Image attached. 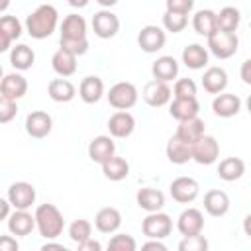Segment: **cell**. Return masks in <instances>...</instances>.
Instances as JSON below:
<instances>
[{"label":"cell","mask_w":251,"mask_h":251,"mask_svg":"<svg viewBox=\"0 0 251 251\" xmlns=\"http://www.w3.org/2000/svg\"><path fill=\"white\" fill-rule=\"evenodd\" d=\"M120 226H122V214L114 206L100 208L94 216V227L100 233H116L120 229Z\"/></svg>","instance_id":"cell-16"},{"label":"cell","mask_w":251,"mask_h":251,"mask_svg":"<svg viewBox=\"0 0 251 251\" xmlns=\"http://www.w3.org/2000/svg\"><path fill=\"white\" fill-rule=\"evenodd\" d=\"M137 88L133 82H127V80H122V82H116L114 86H110L106 98L110 102L112 108L116 110H129L137 104Z\"/></svg>","instance_id":"cell-5"},{"label":"cell","mask_w":251,"mask_h":251,"mask_svg":"<svg viewBox=\"0 0 251 251\" xmlns=\"http://www.w3.org/2000/svg\"><path fill=\"white\" fill-rule=\"evenodd\" d=\"M165 151H167V159H169L173 165H184V163H188V161L192 159V155H190V145L184 143L182 139H178L176 135H173V137L167 141Z\"/></svg>","instance_id":"cell-33"},{"label":"cell","mask_w":251,"mask_h":251,"mask_svg":"<svg viewBox=\"0 0 251 251\" xmlns=\"http://www.w3.org/2000/svg\"><path fill=\"white\" fill-rule=\"evenodd\" d=\"M59 45L61 49H65L67 53L75 55V57H80L88 51V39L82 37V39H59Z\"/></svg>","instance_id":"cell-43"},{"label":"cell","mask_w":251,"mask_h":251,"mask_svg":"<svg viewBox=\"0 0 251 251\" xmlns=\"http://www.w3.org/2000/svg\"><path fill=\"white\" fill-rule=\"evenodd\" d=\"M175 98H196V82L192 78H178L171 88Z\"/></svg>","instance_id":"cell-41"},{"label":"cell","mask_w":251,"mask_h":251,"mask_svg":"<svg viewBox=\"0 0 251 251\" xmlns=\"http://www.w3.org/2000/svg\"><path fill=\"white\" fill-rule=\"evenodd\" d=\"M180 251H206L208 249V239L202 233H194V235H184L182 241L178 243Z\"/></svg>","instance_id":"cell-40"},{"label":"cell","mask_w":251,"mask_h":251,"mask_svg":"<svg viewBox=\"0 0 251 251\" xmlns=\"http://www.w3.org/2000/svg\"><path fill=\"white\" fill-rule=\"evenodd\" d=\"M133 129H135V118L127 110H118L108 120V131L112 137H118V139L129 137Z\"/></svg>","instance_id":"cell-13"},{"label":"cell","mask_w":251,"mask_h":251,"mask_svg":"<svg viewBox=\"0 0 251 251\" xmlns=\"http://www.w3.org/2000/svg\"><path fill=\"white\" fill-rule=\"evenodd\" d=\"M245 175V161L239 157H226L218 165V176L226 182L239 180Z\"/></svg>","instance_id":"cell-28"},{"label":"cell","mask_w":251,"mask_h":251,"mask_svg":"<svg viewBox=\"0 0 251 251\" xmlns=\"http://www.w3.org/2000/svg\"><path fill=\"white\" fill-rule=\"evenodd\" d=\"M204 133H206V126H204V122H202L198 116L178 122V127H176V131H175V135H176L178 139H182L184 143H188V145H192V143H194L196 139H200Z\"/></svg>","instance_id":"cell-21"},{"label":"cell","mask_w":251,"mask_h":251,"mask_svg":"<svg viewBox=\"0 0 251 251\" xmlns=\"http://www.w3.org/2000/svg\"><path fill=\"white\" fill-rule=\"evenodd\" d=\"M171 98H173V90H171L169 82H163V80L153 78L143 88V100L151 108H161V106L169 104Z\"/></svg>","instance_id":"cell-11"},{"label":"cell","mask_w":251,"mask_h":251,"mask_svg":"<svg viewBox=\"0 0 251 251\" xmlns=\"http://www.w3.org/2000/svg\"><path fill=\"white\" fill-rule=\"evenodd\" d=\"M76 247H78V251H100V249H102V245H100L98 241H94L92 237L84 239V241H82V243H78Z\"/></svg>","instance_id":"cell-47"},{"label":"cell","mask_w":251,"mask_h":251,"mask_svg":"<svg viewBox=\"0 0 251 251\" xmlns=\"http://www.w3.org/2000/svg\"><path fill=\"white\" fill-rule=\"evenodd\" d=\"M241 78L245 84H251V61L249 59H245L241 63Z\"/></svg>","instance_id":"cell-48"},{"label":"cell","mask_w":251,"mask_h":251,"mask_svg":"<svg viewBox=\"0 0 251 251\" xmlns=\"http://www.w3.org/2000/svg\"><path fill=\"white\" fill-rule=\"evenodd\" d=\"M202 86L210 94H220L227 86V73L222 67H208L202 76Z\"/></svg>","instance_id":"cell-24"},{"label":"cell","mask_w":251,"mask_h":251,"mask_svg":"<svg viewBox=\"0 0 251 251\" xmlns=\"http://www.w3.org/2000/svg\"><path fill=\"white\" fill-rule=\"evenodd\" d=\"M241 24V12L235 6H226L216 14V27L220 31L235 33Z\"/></svg>","instance_id":"cell-32"},{"label":"cell","mask_w":251,"mask_h":251,"mask_svg":"<svg viewBox=\"0 0 251 251\" xmlns=\"http://www.w3.org/2000/svg\"><path fill=\"white\" fill-rule=\"evenodd\" d=\"M51 67H53V71H55L59 76H63V78L73 76V75L76 73V57L59 47V49L53 53V57H51Z\"/></svg>","instance_id":"cell-31"},{"label":"cell","mask_w":251,"mask_h":251,"mask_svg":"<svg viewBox=\"0 0 251 251\" xmlns=\"http://www.w3.org/2000/svg\"><path fill=\"white\" fill-rule=\"evenodd\" d=\"M6 198L14 210H29L31 204L35 202V188H33V184L20 180V182L10 184Z\"/></svg>","instance_id":"cell-8"},{"label":"cell","mask_w":251,"mask_h":251,"mask_svg":"<svg viewBox=\"0 0 251 251\" xmlns=\"http://www.w3.org/2000/svg\"><path fill=\"white\" fill-rule=\"evenodd\" d=\"M169 192L173 196L175 202L178 204H190L196 200L198 192H200V184L198 180H194L192 176H178L169 184Z\"/></svg>","instance_id":"cell-7"},{"label":"cell","mask_w":251,"mask_h":251,"mask_svg":"<svg viewBox=\"0 0 251 251\" xmlns=\"http://www.w3.org/2000/svg\"><path fill=\"white\" fill-rule=\"evenodd\" d=\"M96 2H98L102 8H108V10H110L112 6H116V4H118V0H96Z\"/></svg>","instance_id":"cell-54"},{"label":"cell","mask_w":251,"mask_h":251,"mask_svg":"<svg viewBox=\"0 0 251 251\" xmlns=\"http://www.w3.org/2000/svg\"><path fill=\"white\" fill-rule=\"evenodd\" d=\"M18 116V104L12 98L0 94V124H8Z\"/></svg>","instance_id":"cell-44"},{"label":"cell","mask_w":251,"mask_h":251,"mask_svg":"<svg viewBox=\"0 0 251 251\" xmlns=\"http://www.w3.org/2000/svg\"><path fill=\"white\" fill-rule=\"evenodd\" d=\"M108 249H112V251H135L137 243L129 233H116L110 237Z\"/></svg>","instance_id":"cell-39"},{"label":"cell","mask_w":251,"mask_h":251,"mask_svg":"<svg viewBox=\"0 0 251 251\" xmlns=\"http://www.w3.org/2000/svg\"><path fill=\"white\" fill-rule=\"evenodd\" d=\"M206 39H208V51L216 59H229V57H233L237 53V47H239L237 33H227V31L216 29Z\"/></svg>","instance_id":"cell-3"},{"label":"cell","mask_w":251,"mask_h":251,"mask_svg":"<svg viewBox=\"0 0 251 251\" xmlns=\"http://www.w3.org/2000/svg\"><path fill=\"white\" fill-rule=\"evenodd\" d=\"M47 94H49V98L53 100V102H71L75 96H76V88H75V84L71 82V80H67V78H53V80H49V84H47Z\"/></svg>","instance_id":"cell-26"},{"label":"cell","mask_w":251,"mask_h":251,"mask_svg":"<svg viewBox=\"0 0 251 251\" xmlns=\"http://www.w3.org/2000/svg\"><path fill=\"white\" fill-rule=\"evenodd\" d=\"M57 24H59L57 8L51 4H41L25 18V31L33 39H45L57 29Z\"/></svg>","instance_id":"cell-1"},{"label":"cell","mask_w":251,"mask_h":251,"mask_svg":"<svg viewBox=\"0 0 251 251\" xmlns=\"http://www.w3.org/2000/svg\"><path fill=\"white\" fill-rule=\"evenodd\" d=\"M198 112H200V104L196 98H175L169 106V114L178 122L194 118L198 116Z\"/></svg>","instance_id":"cell-29"},{"label":"cell","mask_w":251,"mask_h":251,"mask_svg":"<svg viewBox=\"0 0 251 251\" xmlns=\"http://www.w3.org/2000/svg\"><path fill=\"white\" fill-rule=\"evenodd\" d=\"M182 63L192 69V71H198V69H204L208 65V49L200 43H190L182 49Z\"/></svg>","instance_id":"cell-30"},{"label":"cell","mask_w":251,"mask_h":251,"mask_svg":"<svg viewBox=\"0 0 251 251\" xmlns=\"http://www.w3.org/2000/svg\"><path fill=\"white\" fill-rule=\"evenodd\" d=\"M69 237H71V241H75L76 245L78 243H82L84 239H88V237H92V224L88 222V220H75L71 226H69Z\"/></svg>","instance_id":"cell-37"},{"label":"cell","mask_w":251,"mask_h":251,"mask_svg":"<svg viewBox=\"0 0 251 251\" xmlns=\"http://www.w3.org/2000/svg\"><path fill=\"white\" fill-rule=\"evenodd\" d=\"M67 2H69V6H73V8H86L90 0H67Z\"/></svg>","instance_id":"cell-53"},{"label":"cell","mask_w":251,"mask_h":251,"mask_svg":"<svg viewBox=\"0 0 251 251\" xmlns=\"http://www.w3.org/2000/svg\"><path fill=\"white\" fill-rule=\"evenodd\" d=\"M167 12H176V14H190L194 8V0H165Z\"/></svg>","instance_id":"cell-45"},{"label":"cell","mask_w":251,"mask_h":251,"mask_svg":"<svg viewBox=\"0 0 251 251\" xmlns=\"http://www.w3.org/2000/svg\"><path fill=\"white\" fill-rule=\"evenodd\" d=\"M212 110L218 118H233L241 110V98L231 92H220L212 100Z\"/></svg>","instance_id":"cell-15"},{"label":"cell","mask_w":251,"mask_h":251,"mask_svg":"<svg viewBox=\"0 0 251 251\" xmlns=\"http://www.w3.org/2000/svg\"><path fill=\"white\" fill-rule=\"evenodd\" d=\"M188 25V14H176V12H167L163 14V27L171 33H180Z\"/></svg>","instance_id":"cell-38"},{"label":"cell","mask_w":251,"mask_h":251,"mask_svg":"<svg viewBox=\"0 0 251 251\" xmlns=\"http://www.w3.org/2000/svg\"><path fill=\"white\" fill-rule=\"evenodd\" d=\"M176 229L180 231V235H194V233H202L204 229V214L198 208H186L180 212L178 220H176Z\"/></svg>","instance_id":"cell-14"},{"label":"cell","mask_w":251,"mask_h":251,"mask_svg":"<svg viewBox=\"0 0 251 251\" xmlns=\"http://www.w3.org/2000/svg\"><path fill=\"white\" fill-rule=\"evenodd\" d=\"M41 249H43V251H47V249H59V251H67V247H65L63 243H49V241H47V243H45Z\"/></svg>","instance_id":"cell-52"},{"label":"cell","mask_w":251,"mask_h":251,"mask_svg":"<svg viewBox=\"0 0 251 251\" xmlns=\"http://www.w3.org/2000/svg\"><path fill=\"white\" fill-rule=\"evenodd\" d=\"M51 129H53V120H51V116L47 112L33 110V112L27 114V118H25V131H27L29 137L43 139V137H47L51 133Z\"/></svg>","instance_id":"cell-12"},{"label":"cell","mask_w":251,"mask_h":251,"mask_svg":"<svg viewBox=\"0 0 251 251\" xmlns=\"http://www.w3.org/2000/svg\"><path fill=\"white\" fill-rule=\"evenodd\" d=\"M35 229V218L27 210H14L8 216V231L18 237H25Z\"/></svg>","instance_id":"cell-17"},{"label":"cell","mask_w":251,"mask_h":251,"mask_svg":"<svg viewBox=\"0 0 251 251\" xmlns=\"http://www.w3.org/2000/svg\"><path fill=\"white\" fill-rule=\"evenodd\" d=\"M10 45H12V39L0 29V53H6L10 49Z\"/></svg>","instance_id":"cell-51"},{"label":"cell","mask_w":251,"mask_h":251,"mask_svg":"<svg viewBox=\"0 0 251 251\" xmlns=\"http://www.w3.org/2000/svg\"><path fill=\"white\" fill-rule=\"evenodd\" d=\"M20 243L14 235H0V251H18Z\"/></svg>","instance_id":"cell-46"},{"label":"cell","mask_w":251,"mask_h":251,"mask_svg":"<svg viewBox=\"0 0 251 251\" xmlns=\"http://www.w3.org/2000/svg\"><path fill=\"white\" fill-rule=\"evenodd\" d=\"M135 202L145 212H157V210H163V206H165V194L161 190H157V188L145 186V188L137 190Z\"/></svg>","instance_id":"cell-23"},{"label":"cell","mask_w":251,"mask_h":251,"mask_svg":"<svg viewBox=\"0 0 251 251\" xmlns=\"http://www.w3.org/2000/svg\"><path fill=\"white\" fill-rule=\"evenodd\" d=\"M78 96L86 104H96L104 96V82H102V78L96 76V75L84 76L80 80V84H78Z\"/></svg>","instance_id":"cell-22"},{"label":"cell","mask_w":251,"mask_h":251,"mask_svg":"<svg viewBox=\"0 0 251 251\" xmlns=\"http://www.w3.org/2000/svg\"><path fill=\"white\" fill-rule=\"evenodd\" d=\"M112 155H116V143L112 139V135H96L90 143H88V157L102 165L104 161H108Z\"/></svg>","instance_id":"cell-18"},{"label":"cell","mask_w":251,"mask_h":251,"mask_svg":"<svg viewBox=\"0 0 251 251\" xmlns=\"http://www.w3.org/2000/svg\"><path fill=\"white\" fill-rule=\"evenodd\" d=\"M102 173L108 180H124L127 175H129V163L124 159V157H118V155H112L108 161L102 163Z\"/></svg>","instance_id":"cell-35"},{"label":"cell","mask_w":251,"mask_h":251,"mask_svg":"<svg viewBox=\"0 0 251 251\" xmlns=\"http://www.w3.org/2000/svg\"><path fill=\"white\" fill-rule=\"evenodd\" d=\"M204 210L214 216V218H222L227 214L229 210V196L220 190V188H212L204 194Z\"/></svg>","instance_id":"cell-20"},{"label":"cell","mask_w":251,"mask_h":251,"mask_svg":"<svg viewBox=\"0 0 251 251\" xmlns=\"http://www.w3.org/2000/svg\"><path fill=\"white\" fill-rule=\"evenodd\" d=\"M141 231L147 239H165L173 231V220L169 214L161 210L147 212V216L141 222Z\"/></svg>","instance_id":"cell-4"},{"label":"cell","mask_w":251,"mask_h":251,"mask_svg":"<svg viewBox=\"0 0 251 251\" xmlns=\"http://www.w3.org/2000/svg\"><path fill=\"white\" fill-rule=\"evenodd\" d=\"M10 202H8V198H0V222L2 220H8V216H10Z\"/></svg>","instance_id":"cell-50"},{"label":"cell","mask_w":251,"mask_h":251,"mask_svg":"<svg viewBox=\"0 0 251 251\" xmlns=\"http://www.w3.org/2000/svg\"><path fill=\"white\" fill-rule=\"evenodd\" d=\"M0 29L12 39V41H16L20 35H22V22L16 18V16H2L0 18Z\"/></svg>","instance_id":"cell-42"},{"label":"cell","mask_w":251,"mask_h":251,"mask_svg":"<svg viewBox=\"0 0 251 251\" xmlns=\"http://www.w3.org/2000/svg\"><path fill=\"white\" fill-rule=\"evenodd\" d=\"M8 6H10V0H0V12L8 10Z\"/></svg>","instance_id":"cell-55"},{"label":"cell","mask_w":251,"mask_h":251,"mask_svg":"<svg viewBox=\"0 0 251 251\" xmlns=\"http://www.w3.org/2000/svg\"><path fill=\"white\" fill-rule=\"evenodd\" d=\"M190 155L192 161H196L198 165H214L220 157V143L216 137L204 133L190 145Z\"/></svg>","instance_id":"cell-6"},{"label":"cell","mask_w":251,"mask_h":251,"mask_svg":"<svg viewBox=\"0 0 251 251\" xmlns=\"http://www.w3.org/2000/svg\"><path fill=\"white\" fill-rule=\"evenodd\" d=\"M151 75H153V78H157V80L171 82V80L176 78V75H178V63H176V59L171 57V55L159 57V59L151 65Z\"/></svg>","instance_id":"cell-25"},{"label":"cell","mask_w":251,"mask_h":251,"mask_svg":"<svg viewBox=\"0 0 251 251\" xmlns=\"http://www.w3.org/2000/svg\"><path fill=\"white\" fill-rule=\"evenodd\" d=\"M86 37V20L78 14H69L61 24V39H82Z\"/></svg>","instance_id":"cell-27"},{"label":"cell","mask_w":251,"mask_h":251,"mask_svg":"<svg viewBox=\"0 0 251 251\" xmlns=\"http://www.w3.org/2000/svg\"><path fill=\"white\" fill-rule=\"evenodd\" d=\"M192 27L198 35H204L208 37L210 33H214L218 27H216V12L214 10H198L194 16H192Z\"/></svg>","instance_id":"cell-36"},{"label":"cell","mask_w":251,"mask_h":251,"mask_svg":"<svg viewBox=\"0 0 251 251\" xmlns=\"http://www.w3.org/2000/svg\"><path fill=\"white\" fill-rule=\"evenodd\" d=\"M92 29L100 39H112L120 31V18L104 8L92 16Z\"/></svg>","instance_id":"cell-9"},{"label":"cell","mask_w":251,"mask_h":251,"mask_svg":"<svg viewBox=\"0 0 251 251\" xmlns=\"http://www.w3.org/2000/svg\"><path fill=\"white\" fill-rule=\"evenodd\" d=\"M33 218H35V227L39 235L45 239H57L65 229V218L55 204H49V202L39 204L35 208Z\"/></svg>","instance_id":"cell-2"},{"label":"cell","mask_w":251,"mask_h":251,"mask_svg":"<svg viewBox=\"0 0 251 251\" xmlns=\"http://www.w3.org/2000/svg\"><path fill=\"white\" fill-rule=\"evenodd\" d=\"M25 92H27V80L24 75L10 73V75L2 76V80H0V94L2 96L12 98V100H20L25 96Z\"/></svg>","instance_id":"cell-19"},{"label":"cell","mask_w":251,"mask_h":251,"mask_svg":"<svg viewBox=\"0 0 251 251\" xmlns=\"http://www.w3.org/2000/svg\"><path fill=\"white\" fill-rule=\"evenodd\" d=\"M35 63V53L29 45L25 43H20L16 47H12L10 51V65L16 69V71H27L31 69Z\"/></svg>","instance_id":"cell-34"},{"label":"cell","mask_w":251,"mask_h":251,"mask_svg":"<svg viewBox=\"0 0 251 251\" xmlns=\"http://www.w3.org/2000/svg\"><path fill=\"white\" fill-rule=\"evenodd\" d=\"M167 43V33L159 25H143L137 33V45L145 53H157L165 47Z\"/></svg>","instance_id":"cell-10"},{"label":"cell","mask_w":251,"mask_h":251,"mask_svg":"<svg viewBox=\"0 0 251 251\" xmlns=\"http://www.w3.org/2000/svg\"><path fill=\"white\" fill-rule=\"evenodd\" d=\"M141 249H157V251H167V245L161 239H149L141 245Z\"/></svg>","instance_id":"cell-49"},{"label":"cell","mask_w":251,"mask_h":251,"mask_svg":"<svg viewBox=\"0 0 251 251\" xmlns=\"http://www.w3.org/2000/svg\"><path fill=\"white\" fill-rule=\"evenodd\" d=\"M2 76H4V71H2V65H0V80H2Z\"/></svg>","instance_id":"cell-56"}]
</instances>
